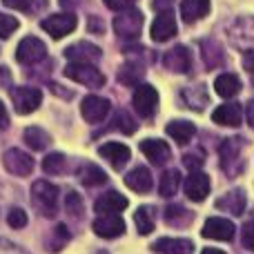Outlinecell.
<instances>
[{
  "instance_id": "47",
  "label": "cell",
  "mask_w": 254,
  "mask_h": 254,
  "mask_svg": "<svg viewBox=\"0 0 254 254\" xmlns=\"http://www.w3.org/2000/svg\"><path fill=\"white\" fill-rule=\"evenodd\" d=\"M89 31H94V34H103L105 31V25H103L101 18H89Z\"/></svg>"
},
{
  "instance_id": "15",
  "label": "cell",
  "mask_w": 254,
  "mask_h": 254,
  "mask_svg": "<svg viewBox=\"0 0 254 254\" xmlns=\"http://www.w3.org/2000/svg\"><path fill=\"white\" fill-rule=\"evenodd\" d=\"M65 56H67V61H71V63H89V65H92V63H96L98 58L103 56V52L96 45L80 40V43H74L71 47L65 49Z\"/></svg>"
},
{
  "instance_id": "42",
  "label": "cell",
  "mask_w": 254,
  "mask_h": 254,
  "mask_svg": "<svg viewBox=\"0 0 254 254\" xmlns=\"http://www.w3.org/2000/svg\"><path fill=\"white\" fill-rule=\"evenodd\" d=\"M183 163H185V167H190V170H192V172H196L198 167L203 165V154H201V152L185 154V156H183Z\"/></svg>"
},
{
  "instance_id": "44",
  "label": "cell",
  "mask_w": 254,
  "mask_h": 254,
  "mask_svg": "<svg viewBox=\"0 0 254 254\" xmlns=\"http://www.w3.org/2000/svg\"><path fill=\"white\" fill-rule=\"evenodd\" d=\"M0 254H29L27 250H22L20 246L7 241V239H0Z\"/></svg>"
},
{
  "instance_id": "23",
  "label": "cell",
  "mask_w": 254,
  "mask_h": 254,
  "mask_svg": "<svg viewBox=\"0 0 254 254\" xmlns=\"http://www.w3.org/2000/svg\"><path fill=\"white\" fill-rule=\"evenodd\" d=\"M210 13V0H183L181 2V16L185 22H196Z\"/></svg>"
},
{
  "instance_id": "8",
  "label": "cell",
  "mask_w": 254,
  "mask_h": 254,
  "mask_svg": "<svg viewBox=\"0 0 254 254\" xmlns=\"http://www.w3.org/2000/svg\"><path fill=\"white\" fill-rule=\"evenodd\" d=\"M2 163L7 167L9 174H16V176H29L34 172V158L29 156L27 152L22 149H7L2 156Z\"/></svg>"
},
{
  "instance_id": "34",
  "label": "cell",
  "mask_w": 254,
  "mask_h": 254,
  "mask_svg": "<svg viewBox=\"0 0 254 254\" xmlns=\"http://www.w3.org/2000/svg\"><path fill=\"white\" fill-rule=\"evenodd\" d=\"M7 7L18 9V11H25V13H38L47 7V0H2Z\"/></svg>"
},
{
  "instance_id": "17",
  "label": "cell",
  "mask_w": 254,
  "mask_h": 254,
  "mask_svg": "<svg viewBox=\"0 0 254 254\" xmlns=\"http://www.w3.org/2000/svg\"><path fill=\"white\" fill-rule=\"evenodd\" d=\"M98 154H101L114 170L125 167L127 161H129V147L123 145V143H105V145L98 147Z\"/></svg>"
},
{
  "instance_id": "40",
  "label": "cell",
  "mask_w": 254,
  "mask_h": 254,
  "mask_svg": "<svg viewBox=\"0 0 254 254\" xmlns=\"http://www.w3.org/2000/svg\"><path fill=\"white\" fill-rule=\"evenodd\" d=\"M54 237H56V239H54V241H49V248H47V250H52V252H58L67 241H69V232H67L65 225H58V228L54 230Z\"/></svg>"
},
{
  "instance_id": "50",
  "label": "cell",
  "mask_w": 254,
  "mask_h": 254,
  "mask_svg": "<svg viewBox=\"0 0 254 254\" xmlns=\"http://www.w3.org/2000/svg\"><path fill=\"white\" fill-rule=\"evenodd\" d=\"M172 0H154V9H158V11H170L172 7Z\"/></svg>"
},
{
  "instance_id": "9",
  "label": "cell",
  "mask_w": 254,
  "mask_h": 254,
  "mask_svg": "<svg viewBox=\"0 0 254 254\" xmlns=\"http://www.w3.org/2000/svg\"><path fill=\"white\" fill-rule=\"evenodd\" d=\"M40 27H43L52 38L58 40L76 29V16L74 13H54V16L45 18V20L40 22Z\"/></svg>"
},
{
  "instance_id": "24",
  "label": "cell",
  "mask_w": 254,
  "mask_h": 254,
  "mask_svg": "<svg viewBox=\"0 0 254 254\" xmlns=\"http://www.w3.org/2000/svg\"><path fill=\"white\" fill-rule=\"evenodd\" d=\"M216 207L230 212V214H234V216H241L243 210H246V194H243L241 190H232V192H228L225 196H221L219 201H216Z\"/></svg>"
},
{
  "instance_id": "6",
  "label": "cell",
  "mask_w": 254,
  "mask_h": 254,
  "mask_svg": "<svg viewBox=\"0 0 254 254\" xmlns=\"http://www.w3.org/2000/svg\"><path fill=\"white\" fill-rule=\"evenodd\" d=\"M131 103H134V110L138 112V116L152 119L158 107V94L152 85H138L134 96H131Z\"/></svg>"
},
{
  "instance_id": "36",
  "label": "cell",
  "mask_w": 254,
  "mask_h": 254,
  "mask_svg": "<svg viewBox=\"0 0 254 254\" xmlns=\"http://www.w3.org/2000/svg\"><path fill=\"white\" fill-rule=\"evenodd\" d=\"M143 67L136 65V63H127V65L123 67V69L119 71V80L123 85H136L140 78H143Z\"/></svg>"
},
{
  "instance_id": "28",
  "label": "cell",
  "mask_w": 254,
  "mask_h": 254,
  "mask_svg": "<svg viewBox=\"0 0 254 254\" xmlns=\"http://www.w3.org/2000/svg\"><path fill=\"white\" fill-rule=\"evenodd\" d=\"M194 221V214L188 212L183 205H170L165 207V223L174 225V228H185L188 223Z\"/></svg>"
},
{
  "instance_id": "49",
  "label": "cell",
  "mask_w": 254,
  "mask_h": 254,
  "mask_svg": "<svg viewBox=\"0 0 254 254\" xmlns=\"http://www.w3.org/2000/svg\"><path fill=\"white\" fill-rule=\"evenodd\" d=\"M246 119H248V123H250V127L254 129V101L248 103V107H246Z\"/></svg>"
},
{
  "instance_id": "37",
  "label": "cell",
  "mask_w": 254,
  "mask_h": 254,
  "mask_svg": "<svg viewBox=\"0 0 254 254\" xmlns=\"http://www.w3.org/2000/svg\"><path fill=\"white\" fill-rule=\"evenodd\" d=\"M114 129H121L123 134H134L136 131V121L131 119L125 110H121V112H116V116H114Z\"/></svg>"
},
{
  "instance_id": "21",
  "label": "cell",
  "mask_w": 254,
  "mask_h": 254,
  "mask_svg": "<svg viewBox=\"0 0 254 254\" xmlns=\"http://www.w3.org/2000/svg\"><path fill=\"white\" fill-rule=\"evenodd\" d=\"M125 185L129 190H134V192L145 194V192H149V190L154 188V179H152V174H149L147 167H140L138 165V167H134V170L125 176Z\"/></svg>"
},
{
  "instance_id": "48",
  "label": "cell",
  "mask_w": 254,
  "mask_h": 254,
  "mask_svg": "<svg viewBox=\"0 0 254 254\" xmlns=\"http://www.w3.org/2000/svg\"><path fill=\"white\" fill-rule=\"evenodd\" d=\"M7 127H9V114L4 110V105L0 103V129H7Z\"/></svg>"
},
{
  "instance_id": "30",
  "label": "cell",
  "mask_w": 254,
  "mask_h": 254,
  "mask_svg": "<svg viewBox=\"0 0 254 254\" xmlns=\"http://www.w3.org/2000/svg\"><path fill=\"white\" fill-rule=\"evenodd\" d=\"M179 185H181V174L176 170H167L165 174L161 176V181H158V192H161V196L170 198L176 194Z\"/></svg>"
},
{
  "instance_id": "27",
  "label": "cell",
  "mask_w": 254,
  "mask_h": 254,
  "mask_svg": "<svg viewBox=\"0 0 254 254\" xmlns=\"http://www.w3.org/2000/svg\"><path fill=\"white\" fill-rule=\"evenodd\" d=\"M78 176H80V183L89 185V188H94V185H103L107 181V174L98 165H94V163H85V165H80Z\"/></svg>"
},
{
  "instance_id": "11",
  "label": "cell",
  "mask_w": 254,
  "mask_h": 254,
  "mask_svg": "<svg viewBox=\"0 0 254 254\" xmlns=\"http://www.w3.org/2000/svg\"><path fill=\"white\" fill-rule=\"evenodd\" d=\"M183 190L190 201H194V203L205 201V196L210 194V176L203 174V172H192V174L185 179Z\"/></svg>"
},
{
  "instance_id": "45",
  "label": "cell",
  "mask_w": 254,
  "mask_h": 254,
  "mask_svg": "<svg viewBox=\"0 0 254 254\" xmlns=\"http://www.w3.org/2000/svg\"><path fill=\"white\" fill-rule=\"evenodd\" d=\"M243 67H246V71L250 74V80L254 85V49H250V52L243 54Z\"/></svg>"
},
{
  "instance_id": "43",
  "label": "cell",
  "mask_w": 254,
  "mask_h": 254,
  "mask_svg": "<svg viewBox=\"0 0 254 254\" xmlns=\"http://www.w3.org/2000/svg\"><path fill=\"white\" fill-rule=\"evenodd\" d=\"M243 246L254 252V221H248L243 225Z\"/></svg>"
},
{
  "instance_id": "25",
  "label": "cell",
  "mask_w": 254,
  "mask_h": 254,
  "mask_svg": "<svg viewBox=\"0 0 254 254\" xmlns=\"http://www.w3.org/2000/svg\"><path fill=\"white\" fill-rule=\"evenodd\" d=\"M165 131H167V136H172L179 145H188L190 140H192V136L196 134V127H194V123H190V121H172V123L165 127Z\"/></svg>"
},
{
  "instance_id": "13",
  "label": "cell",
  "mask_w": 254,
  "mask_h": 254,
  "mask_svg": "<svg viewBox=\"0 0 254 254\" xmlns=\"http://www.w3.org/2000/svg\"><path fill=\"white\" fill-rule=\"evenodd\" d=\"M94 232L103 239H116L125 232V221L119 214H98L94 221Z\"/></svg>"
},
{
  "instance_id": "31",
  "label": "cell",
  "mask_w": 254,
  "mask_h": 254,
  "mask_svg": "<svg viewBox=\"0 0 254 254\" xmlns=\"http://www.w3.org/2000/svg\"><path fill=\"white\" fill-rule=\"evenodd\" d=\"M183 101L188 103V107H192V110L201 112L203 107L207 105V92L203 85H196V87H190L183 92Z\"/></svg>"
},
{
  "instance_id": "19",
  "label": "cell",
  "mask_w": 254,
  "mask_h": 254,
  "mask_svg": "<svg viewBox=\"0 0 254 254\" xmlns=\"http://www.w3.org/2000/svg\"><path fill=\"white\" fill-rule=\"evenodd\" d=\"M212 121H214L216 125L239 127L243 121V110H241V105H237V103H225V105H221L214 110Z\"/></svg>"
},
{
  "instance_id": "5",
  "label": "cell",
  "mask_w": 254,
  "mask_h": 254,
  "mask_svg": "<svg viewBox=\"0 0 254 254\" xmlns=\"http://www.w3.org/2000/svg\"><path fill=\"white\" fill-rule=\"evenodd\" d=\"M9 96H11L13 110L18 114H31V112L38 110L40 101H43V94L36 87H11Z\"/></svg>"
},
{
  "instance_id": "7",
  "label": "cell",
  "mask_w": 254,
  "mask_h": 254,
  "mask_svg": "<svg viewBox=\"0 0 254 254\" xmlns=\"http://www.w3.org/2000/svg\"><path fill=\"white\" fill-rule=\"evenodd\" d=\"M45 56H47V47H45L43 40L34 38V36L22 38L16 49V58L22 65H36V63L45 61Z\"/></svg>"
},
{
  "instance_id": "14",
  "label": "cell",
  "mask_w": 254,
  "mask_h": 254,
  "mask_svg": "<svg viewBox=\"0 0 254 254\" xmlns=\"http://www.w3.org/2000/svg\"><path fill=\"white\" fill-rule=\"evenodd\" d=\"M80 114L87 123H101L110 114V101L101 96H87L80 105Z\"/></svg>"
},
{
  "instance_id": "4",
  "label": "cell",
  "mask_w": 254,
  "mask_h": 254,
  "mask_svg": "<svg viewBox=\"0 0 254 254\" xmlns=\"http://www.w3.org/2000/svg\"><path fill=\"white\" fill-rule=\"evenodd\" d=\"M143 29V13L136 9H125L121 16L114 18V31L125 40H134Z\"/></svg>"
},
{
  "instance_id": "33",
  "label": "cell",
  "mask_w": 254,
  "mask_h": 254,
  "mask_svg": "<svg viewBox=\"0 0 254 254\" xmlns=\"http://www.w3.org/2000/svg\"><path fill=\"white\" fill-rule=\"evenodd\" d=\"M201 49H203V61H205L207 67H216L223 63V52H221L219 43H214V40H203Z\"/></svg>"
},
{
  "instance_id": "26",
  "label": "cell",
  "mask_w": 254,
  "mask_h": 254,
  "mask_svg": "<svg viewBox=\"0 0 254 254\" xmlns=\"http://www.w3.org/2000/svg\"><path fill=\"white\" fill-rule=\"evenodd\" d=\"M214 89L221 98H232L241 92V80L234 74H221L219 78L214 80Z\"/></svg>"
},
{
  "instance_id": "46",
  "label": "cell",
  "mask_w": 254,
  "mask_h": 254,
  "mask_svg": "<svg viewBox=\"0 0 254 254\" xmlns=\"http://www.w3.org/2000/svg\"><path fill=\"white\" fill-rule=\"evenodd\" d=\"M105 4L114 11H125V9H131L134 0H105Z\"/></svg>"
},
{
  "instance_id": "35",
  "label": "cell",
  "mask_w": 254,
  "mask_h": 254,
  "mask_svg": "<svg viewBox=\"0 0 254 254\" xmlns=\"http://www.w3.org/2000/svg\"><path fill=\"white\" fill-rule=\"evenodd\" d=\"M43 170L47 172V174H52V176L63 174V172L67 170V158L63 156V154H58V152L49 154V156H45V161H43Z\"/></svg>"
},
{
  "instance_id": "22",
  "label": "cell",
  "mask_w": 254,
  "mask_h": 254,
  "mask_svg": "<svg viewBox=\"0 0 254 254\" xmlns=\"http://www.w3.org/2000/svg\"><path fill=\"white\" fill-rule=\"evenodd\" d=\"M127 205H129V201H127L123 194L107 192V194H103V196L98 198L94 207H96L98 214H119V212H123Z\"/></svg>"
},
{
  "instance_id": "1",
  "label": "cell",
  "mask_w": 254,
  "mask_h": 254,
  "mask_svg": "<svg viewBox=\"0 0 254 254\" xmlns=\"http://www.w3.org/2000/svg\"><path fill=\"white\" fill-rule=\"evenodd\" d=\"M31 201L45 216H54L58 205V188L49 181H36L31 185Z\"/></svg>"
},
{
  "instance_id": "16",
  "label": "cell",
  "mask_w": 254,
  "mask_h": 254,
  "mask_svg": "<svg viewBox=\"0 0 254 254\" xmlns=\"http://www.w3.org/2000/svg\"><path fill=\"white\" fill-rule=\"evenodd\" d=\"M140 152L149 158V163L154 165H165L167 161L172 158V152H170V145L165 140H158V138H147L140 143Z\"/></svg>"
},
{
  "instance_id": "10",
  "label": "cell",
  "mask_w": 254,
  "mask_h": 254,
  "mask_svg": "<svg viewBox=\"0 0 254 254\" xmlns=\"http://www.w3.org/2000/svg\"><path fill=\"white\" fill-rule=\"evenodd\" d=\"M163 63H165V67L170 71H174V74H188V71L192 69V54H190L188 47L176 45V47H172L170 52L165 54Z\"/></svg>"
},
{
  "instance_id": "18",
  "label": "cell",
  "mask_w": 254,
  "mask_h": 254,
  "mask_svg": "<svg viewBox=\"0 0 254 254\" xmlns=\"http://www.w3.org/2000/svg\"><path fill=\"white\" fill-rule=\"evenodd\" d=\"M174 36H176L174 16H172V11H161L152 25V38L156 40V43H165V40L174 38Z\"/></svg>"
},
{
  "instance_id": "2",
  "label": "cell",
  "mask_w": 254,
  "mask_h": 254,
  "mask_svg": "<svg viewBox=\"0 0 254 254\" xmlns=\"http://www.w3.org/2000/svg\"><path fill=\"white\" fill-rule=\"evenodd\" d=\"M65 76L76 83L85 85V87H92V89H98L105 85V76L101 74V69H96L94 65L89 63H69L65 67Z\"/></svg>"
},
{
  "instance_id": "38",
  "label": "cell",
  "mask_w": 254,
  "mask_h": 254,
  "mask_svg": "<svg viewBox=\"0 0 254 254\" xmlns=\"http://www.w3.org/2000/svg\"><path fill=\"white\" fill-rule=\"evenodd\" d=\"M65 210L69 216H74V219H80V214H83V198L78 196L76 192H69L65 198Z\"/></svg>"
},
{
  "instance_id": "29",
  "label": "cell",
  "mask_w": 254,
  "mask_h": 254,
  "mask_svg": "<svg viewBox=\"0 0 254 254\" xmlns=\"http://www.w3.org/2000/svg\"><path fill=\"white\" fill-rule=\"evenodd\" d=\"M49 134L43 129V127H27L25 129V143L29 145L31 149H36V152H40V149H45L49 145Z\"/></svg>"
},
{
  "instance_id": "12",
  "label": "cell",
  "mask_w": 254,
  "mask_h": 254,
  "mask_svg": "<svg viewBox=\"0 0 254 254\" xmlns=\"http://www.w3.org/2000/svg\"><path fill=\"white\" fill-rule=\"evenodd\" d=\"M203 237L214 239V241H232L234 239V223L221 216H212L203 225Z\"/></svg>"
},
{
  "instance_id": "41",
  "label": "cell",
  "mask_w": 254,
  "mask_h": 254,
  "mask_svg": "<svg viewBox=\"0 0 254 254\" xmlns=\"http://www.w3.org/2000/svg\"><path fill=\"white\" fill-rule=\"evenodd\" d=\"M18 29V20L13 16L7 13H0V38H9L13 31Z\"/></svg>"
},
{
  "instance_id": "3",
  "label": "cell",
  "mask_w": 254,
  "mask_h": 254,
  "mask_svg": "<svg viewBox=\"0 0 254 254\" xmlns=\"http://www.w3.org/2000/svg\"><path fill=\"white\" fill-rule=\"evenodd\" d=\"M243 138H225L221 145L219 154H221V167L228 172L230 176H237L243 170Z\"/></svg>"
},
{
  "instance_id": "32",
  "label": "cell",
  "mask_w": 254,
  "mask_h": 254,
  "mask_svg": "<svg viewBox=\"0 0 254 254\" xmlns=\"http://www.w3.org/2000/svg\"><path fill=\"white\" fill-rule=\"evenodd\" d=\"M134 223H136L138 234H143V237L152 232L154 230V212H152V207H147V205L138 207L136 214H134Z\"/></svg>"
},
{
  "instance_id": "39",
  "label": "cell",
  "mask_w": 254,
  "mask_h": 254,
  "mask_svg": "<svg viewBox=\"0 0 254 254\" xmlns=\"http://www.w3.org/2000/svg\"><path fill=\"white\" fill-rule=\"evenodd\" d=\"M27 212L25 210H20V207H11L9 210V216H7V223L11 225L13 230H22L27 225Z\"/></svg>"
},
{
  "instance_id": "51",
  "label": "cell",
  "mask_w": 254,
  "mask_h": 254,
  "mask_svg": "<svg viewBox=\"0 0 254 254\" xmlns=\"http://www.w3.org/2000/svg\"><path fill=\"white\" fill-rule=\"evenodd\" d=\"M201 254H225L223 250H216V248H207V250H203Z\"/></svg>"
},
{
  "instance_id": "20",
  "label": "cell",
  "mask_w": 254,
  "mask_h": 254,
  "mask_svg": "<svg viewBox=\"0 0 254 254\" xmlns=\"http://www.w3.org/2000/svg\"><path fill=\"white\" fill-rule=\"evenodd\" d=\"M152 250L158 254H194V243L190 239H158Z\"/></svg>"
}]
</instances>
